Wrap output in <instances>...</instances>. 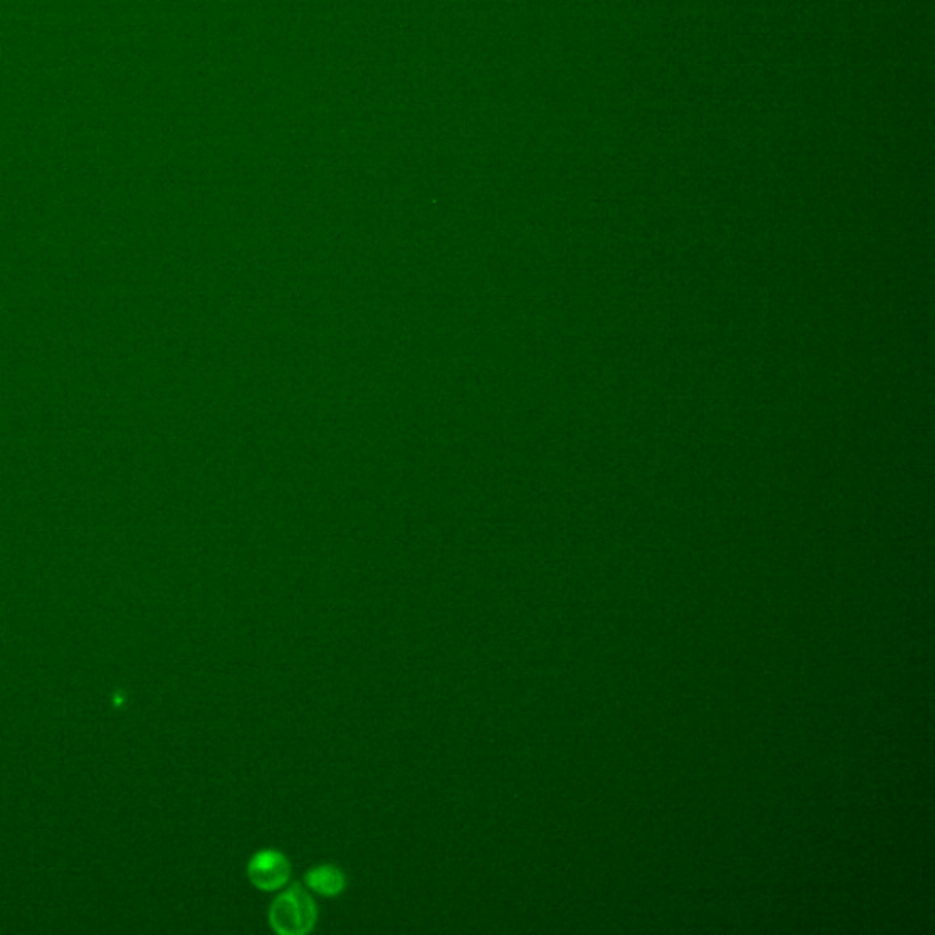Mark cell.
I'll return each mask as SVG.
<instances>
[{
  "label": "cell",
  "instance_id": "cell-1",
  "mask_svg": "<svg viewBox=\"0 0 935 935\" xmlns=\"http://www.w3.org/2000/svg\"><path fill=\"white\" fill-rule=\"evenodd\" d=\"M317 902L302 886H291L274 897L269 908V924L277 934L304 935L317 924Z\"/></svg>",
  "mask_w": 935,
  "mask_h": 935
},
{
  "label": "cell",
  "instance_id": "cell-2",
  "mask_svg": "<svg viewBox=\"0 0 935 935\" xmlns=\"http://www.w3.org/2000/svg\"><path fill=\"white\" fill-rule=\"evenodd\" d=\"M247 875L256 888L277 892L290 881V859L278 849H261L248 860Z\"/></svg>",
  "mask_w": 935,
  "mask_h": 935
},
{
  "label": "cell",
  "instance_id": "cell-3",
  "mask_svg": "<svg viewBox=\"0 0 935 935\" xmlns=\"http://www.w3.org/2000/svg\"><path fill=\"white\" fill-rule=\"evenodd\" d=\"M306 886L312 894L336 897L346 888V875L333 864H320L306 873Z\"/></svg>",
  "mask_w": 935,
  "mask_h": 935
}]
</instances>
